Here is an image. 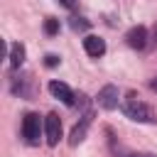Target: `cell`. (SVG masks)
<instances>
[{
  "label": "cell",
  "instance_id": "cell-10",
  "mask_svg": "<svg viewBox=\"0 0 157 157\" xmlns=\"http://www.w3.org/2000/svg\"><path fill=\"white\" fill-rule=\"evenodd\" d=\"M44 32H47V34H56V32H59V20L47 17V20H44Z\"/></svg>",
  "mask_w": 157,
  "mask_h": 157
},
{
  "label": "cell",
  "instance_id": "cell-14",
  "mask_svg": "<svg viewBox=\"0 0 157 157\" xmlns=\"http://www.w3.org/2000/svg\"><path fill=\"white\" fill-rule=\"evenodd\" d=\"M125 157H155V155H125Z\"/></svg>",
  "mask_w": 157,
  "mask_h": 157
},
{
  "label": "cell",
  "instance_id": "cell-5",
  "mask_svg": "<svg viewBox=\"0 0 157 157\" xmlns=\"http://www.w3.org/2000/svg\"><path fill=\"white\" fill-rule=\"evenodd\" d=\"M49 93H52L54 98H59L64 105H74V98H76V96H74V91H71L64 81H52V83H49Z\"/></svg>",
  "mask_w": 157,
  "mask_h": 157
},
{
  "label": "cell",
  "instance_id": "cell-6",
  "mask_svg": "<svg viewBox=\"0 0 157 157\" xmlns=\"http://www.w3.org/2000/svg\"><path fill=\"white\" fill-rule=\"evenodd\" d=\"M125 42L132 47V49H142L145 44H147V29L142 27V25H137V27H132L128 34H125Z\"/></svg>",
  "mask_w": 157,
  "mask_h": 157
},
{
  "label": "cell",
  "instance_id": "cell-13",
  "mask_svg": "<svg viewBox=\"0 0 157 157\" xmlns=\"http://www.w3.org/2000/svg\"><path fill=\"white\" fill-rule=\"evenodd\" d=\"M59 2H61L64 7H69V10H74V7H76V0H59Z\"/></svg>",
  "mask_w": 157,
  "mask_h": 157
},
{
  "label": "cell",
  "instance_id": "cell-4",
  "mask_svg": "<svg viewBox=\"0 0 157 157\" xmlns=\"http://www.w3.org/2000/svg\"><path fill=\"white\" fill-rule=\"evenodd\" d=\"M118 96H120L118 88H115L113 83H108V86H103V88L98 91V105L105 108V110H113V108H118V103H120Z\"/></svg>",
  "mask_w": 157,
  "mask_h": 157
},
{
  "label": "cell",
  "instance_id": "cell-1",
  "mask_svg": "<svg viewBox=\"0 0 157 157\" xmlns=\"http://www.w3.org/2000/svg\"><path fill=\"white\" fill-rule=\"evenodd\" d=\"M120 108H123V113H125L130 120H135V123H147V125L157 123V113H155L135 91L125 93V98L120 101Z\"/></svg>",
  "mask_w": 157,
  "mask_h": 157
},
{
  "label": "cell",
  "instance_id": "cell-15",
  "mask_svg": "<svg viewBox=\"0 0 157 157\" xmlns=\"http://www.w3.org/2000/svg\"><path fill=\"white\" fill-rule=\"evenodd\" d=\"M150 86H152V88H155V91H157V78H155V81H152V83H150Z\"/></svg>",
  "mask_w": 157,
  "mask_h": 157
},
{
  "label": "cell",
  "instance_id": "cell-9",
  "mask_svg": "<svg viewBox=\"0 0 157 157\" xmlns=\"http://www.w3.org/2000/svg\"><path fill=\"white\" fill-rule=\"evenodd\" d=\"M10 64H12L15 69H20V66L25 64V44H20V42L10 44Z\"/></svg>",
  "mask_w": 157,
  "mask_h": 157
},
{
  "label": "cell",
  "instance_id": "cell-7",
  "mask_svg": "<svg viewBox=\"0 0 157 157\" xmlns=\"http://www.w3.org/2000/svg\"><path fill=\"white\" fill-rule=\"evenodd\" d=\"M83 49H86V54L88 56H103L105 54V42L101 39V37H96V34H88L86 39H83Z\"/></svg>",
  "mask_w": 157,
  "mask_h": 157
},
{
  "label": "cell",
  "instance_id": "cell-2",
  "mask_svg": "<svg viewBox=\"0 0 157 157\" xmlns=\"http://www.w3.org/2000/svg\"><path fill=\"white\" fill-rule=\"evenodd\" d=\"M42 120L37 113H27L22 118V137L27 145H39V135H42Z\"/></svg>",
  "mask_w": 157,
  "mask_h": 157
},
{
  "label": "cell",
  "instance_id": "cell-3",
  "mask_svg": "<svg viewBox=\"0 0 157 157\" xmlns=\"http://www.w3.org/2000/svg\"><path fill=\"white\" fill-rule=\"evenodd\" d=\"M44 137H47V145H52V147L59 142V137H61V120H59L56 113H49L44 118Z\"/></svg>",
  "mask_w": 157,
  "mask_h": 157
},
{
  "label": "cell",
  "instance_id": "cell-8",
  "mask_svg": "<svg viewBox=\"0 0 157 157\" xmlns=\"http://www.w3.org/2000/svg\"><path fill=\"white\" fill-rule=\"evenodd\" d=\"M88 123H91V113H86V115L81 118V123L74 125V130H71V135H69V145H71V147H76L78 142H83L86 130H88Z\"/></svg>",
  "mask_w": 157,
  "mask_h": 157
},
{
  "label": "cell",
  "instance_id": "cell-12",
  "mask_svg": "<svg viewBox=\"0 0 157 157\" xmlns=\"http://www.w3.org/2000/svg\"><path fill=\"white\" fill-rule=\"evenodd\" d=\"M59 61H61V59H59L56 54H47V56H44V64H47L49 69H54V66H59Z\"/></svg>",
  "mask_w": 157,
  "mask_h": 157
},
{
  "label": "cell",
  "instance_id": "cell-11",
  "mask_svg": "<svg viewBox=\"0 0 157 157\" xmlns=\"http://www.w3.org/2000/svg\"><path fill=\"white\" fill-rule=\"evenodd\" d=\"M71 29H76V32H83V29H88V22L83 20V17H71Z\"/></svg>",
  "mask_w": 157,
  "mask_h": 157
}]
</instances>
